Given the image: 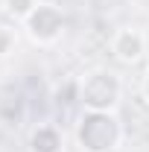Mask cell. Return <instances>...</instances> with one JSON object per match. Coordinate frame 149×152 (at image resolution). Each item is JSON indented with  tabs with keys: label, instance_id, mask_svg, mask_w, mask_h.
<instances>
[{
	"label": "cell",
	"instance_id": "cell-1",
	"mask_svg": "<svg viewBox=\"0 0 149 152\" xmlns=\"http://www.w3.org/2000/svg\"><path fill=\"white\" fill-rule=\"evenodd\" d=\"M123 50H126V53H123V56L126 58H131V56H137V50H140V44H137V38H126V44H123Z\"/></svg>",
	"mask_w": 149,
	"mask_h": 152
}]
</instances>
